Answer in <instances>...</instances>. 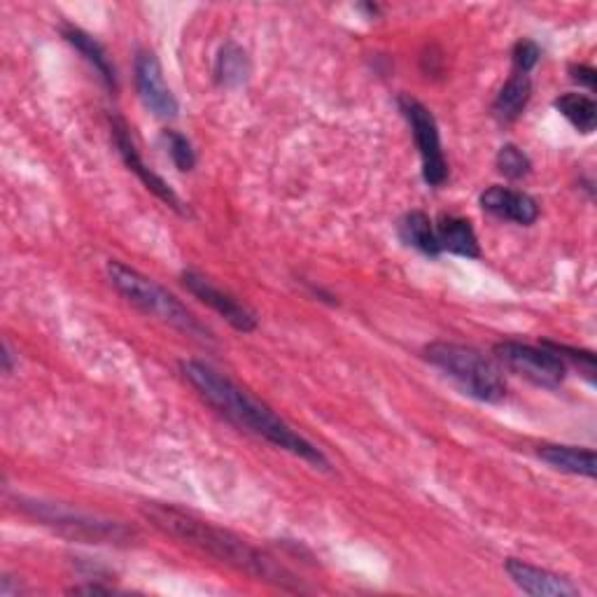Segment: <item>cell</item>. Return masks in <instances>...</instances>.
Wrapping results in <instances>:
<instances>
[{
    "mask_svg": "<svg viewBox=\"0 0 597 597\" xmlns=\"http://www.w3.org/2000/svg\"><path fill=\"white\" fill-rule=\"evenodd\" d=\"M182 377L192 383V387L199 395L206 399L215 411L227 418L238 430H246L254 437H260L273 446L292 453L306 463H311L320 469H327L330 463L325 453L309 439H303L299 432H295L289 425L271 411L268 406L250 397L243 387H238L225 373H219L206 362L199 360H187L180 365Z\"/></svg>",
    "mask_w": 597,
    "mask_h": 597,
    "instance_id": "6da1fadb",
    "label": "cell"
},
{
    "mask_svg": "<svg viewBox=\"0 0 597 597\" xmlns=\"http://www.w3.org/2000/svg\"><path fill=\"white\" fill-rule=\"evenodd\" d=\"M145 516L170 537L182 539L184 544L194 546V549L227 562V565L241 570L254 578H260V582H268L285 590H301V586L297 584L299 578L292 572L285 570L271 556L254 549L252 544L229 530H222V527L199 521L192 514H184V511L176 506L159 502L145 504Z\"/></svg>",
    "mask_w": 597,
    "mask_h": 597,
    "instance_id": "7a4b0ae2",
    "label": "cell"
},
{
    "mask_svg": "<svg viewBox=\"0 0 597 597\" xmlns=\"http://www.w3.org/2000/svg\"><path fill=\"white\" fill-rule=\"evenodd\" d=\"M425 357L474 399L500 404L506 397L502 367L481 350L465 344H451V341H434L425 348Z\"/></svg>",
    "mask_w": 597,
    "mask_h": 597,
    "instance_id": "3957f363",
    "label": "cell"
},
{
    "mask_svg": "<svg viewBox=\"0 0 597 597\" xmlns=\"http://www.w3.org/2000/svg\"><path fill=\"white\" fill-rule=\"evenodd\" d=\"M108 278L117 292L122 295L127 301H131L135 309H141L145 315L157 318V320L166 322V325L176 327L190 336L211 338L208 330L203 327L190 311H187V306H182L159 283L143 276L141 271H135L122 262L112 260L108 264Z\"/></svg>",
    "mask_w": 597,
    "mask_h": 597,
    "instance_id": "277c9868",
    "label": "cell"
},
{
    "mask_svg": "<svg viewBox=\"0 0 597 597\" xmlns=\"http://www.w3.org/2000/svg\"><path fill=\"white\" fill-rule=\"evenodd\" d=\"M28 516H33L36 521L55 527V530L75 537V539H84V541H94V544H124L133 537V530H129L127 525L115 523V521H104L96 518L89 514H82V511H73V509H63L59 504H47V502H38V500H22L20 504Z\"/></svg>",
    "mask_w": 597,
    "mask_h": 597,
    "instance_id": "5b68a950",
    "label": "cell"
},
{
    "mask_svg": "<svg viewBox=\"0 0 597 597\" xmlns=\"http://www.w3.org/2000/svg\"><path fill=\"white\" fill-rule=\"evenodd\" d=\"M494 362L516 377L530 381L537 387L556 390L568 379V365L560 357L541 346L521 344V341H502L494 344Z\"/></svg>",
    "mask_w": 597,
    "mask_h": 597,
    "instance_id": "8992f818",
    "label": "cell"
},
{
    "mask_svg": "<svg viewBox=\"0 0 597 597\" xmlns=\"http://www.w3.org/2000/svg\"><path fill=\"white\" fill-rule=\"evenodd\" d=\"M397 104L408 127H411L416 147L420 152L425 182L430 187H441L449 180V162L443 157L441 133L432 110L411 96H399Z\"/></svg>",
    "mask_w": 597,
    "mask_h": 597,
    "instance_id": "52a82bcc",
    "label": "cell"
},
{
    "mask_svg": "<svg viewBox=\"0 0 597 597\" xmlns=\"http://www.w3.org/2000/svg\"><path fill=\"white\" fill-rule=\"evenodd\" d=\"M133 80L135 89L143 100V106L159 119H174L178 117V98L170 92V87L164 80V71L159 59L152 52H139L133 63Z\"/></svg>",
    "mask_w": 597,
    "mask_h": 597,
    "instance_id": "ba28073f",
    "label": "cell"
},
{
    "mask_svg": "<svg viewBox=\"0 0 597 597\" xmlns=\"http://www.w3.org/2000/svg\"><path fill=\"white\" fill-rule=\"evenodd\" d=\"M180 278L187 292L194 295L206 306H211V309L225 318L234 330L243 334L258 330V318H254V313L248 309V306L238 301L236 297H231L229 292H225V289L213 285V280H208L206 276H201V273L196 271H182Z\"/></svg>",
    "mask_w": 597,
    "mask_h": 597,
    "instance_id": "9c48e42d",
    "label": "cell"
},
{
    "mask_svg": "<svg viewBox=\"0 0 597 597\" xmlns=\"http://www.w3.org/2000/svg\"><path fill=\"white\" fill-rule=\"evenodd\" d=\"M112 139H115V145L119 150V155H122L124 164L129 166V170H133L135 176H139V180L147 187V190L155 194L159 201H164L168 208H174L176 213L180 215H187V208H184V203L182 199L176 194L174 187H170L162 176H157L155 170H152L143 157H141V152L139 147H135L133 139H131V131L127 127L124 119H119L115 117L112 119Z\"/></svg>",
    "mask_w": 597,
    "mask_h": 597,
    "instance_id": "30bf717a",
    "label": "cell"
},
{
    "mask_svg": "<svg viewBox=\"0 0 597 597\" xmlns=\"http://www.w3.org/2000/svg\"><path fill=\"white\" fill-rule=\"evenodd\" d=\"M504 570H506L511 582H514L527 595H537V597H576V595H582V590H578L570 582V578L560 576L551 570L530 565V562L518 560V558H509Z\"/></svg>",
    "mask_w": 597,
    "mask_h": 597,
    "instance_id": "8fae6325",
    "label": "cell"
},
{
    "mask_svg": "<svg viewBox=\"0 0 597 597\" xmlns=\"http://www.w3.org/2000/svg\"><path fill=\"white\" fill-rule=\"evenodd\" d=\"M481 208L494 217L514 222L521 227H530L539 219V203L535 196L521 190H511V187L492 184L479 199Z\"/></svg>",
    "mask_w": 597,
    "mask_h": 597,
    "instance_id": "7c38bea8",
    "label": "cell"
},
{
    "mask_svg": "<svg viewBox=\"0 0 597 597\" xmlns=\"http://www.w3.org/2000/svg\"><path fill=\"white\" fill-rule=\"evenodd\" d=\"M434 227H437L441 252H453V254H459V258H469V260L481 258L479 238H476V231L469 219L455 217V215H441Z\"/></svg>",
    "mask_w": 597,
    "mask_h": 597,
    "instance_id": "4fadbf2b",
    "label": "cell"
},
{
    "mask_svg": "<svg viewBox=\"0 0 597 597\" xmlns=\"http://www.w3.org/2000/svg\"><path fill=\"white\" fill-rule=\"evenodd\" d=\"M537 455L546 465L562 474L572 476H586V479H595L597 474V457L593 449H578V446H560V443H544L539 446Z\"/></svg>",
    "mask_w": 597,
    "mask_h": 597,
    "instance_id": "5bb4252c",
    "label": "cell"
},
{
    "mask_svg": "<svg viewBox=\"0 0 597 597\" xmlns=\"http://www.w3.org/2000/svg\"><path fill=\"white\" fill-rule=\"evenodd\" d=\"M61 33H63L65 43L73 45L77 52L84 57V61L92 63V68L98 73V77L104 80L106 87L110 92H115L117 89V71H115V65H112V61L106 52V47L100 45L94 36H89L87 31H82V28L71 26V24H65L61 28Z\"/></svg>",
    "mask_w": 597,
    "mask_h": 597,
    "instance_id": "9a60e30c",
    "label": "cell"
},
{
    "mask_svg": "<svg viewBox=\"0 0 597 597\" xmlns=\"http://www.w3.org/2000/svg\"><path fill=\"white\" fill-rule=\"evenodd\" d=\"M533 98V80L530 75L514 73L500 89L498 98L492 104V112L498 115L502 122H516V119L525 112L527 104Z\"/></svg>",
    "mask_w": 597,
    "mask_h": 597,
    "instance_id": "2e32d148",
    "label": "cell"
},
{
    "mask_svg": "<svg viewBox=\"0 0 597 597\" xmlns=\"http://www.w3.org/2000/svg\"><path fill=\"white\" fill-rule=\"evenodd\" d=\"M399 238L408 248L428 254V258H439L441 254L434 222L422 211H411L399 219Z\"/></svg>",
    "mask_w": 597,
    "mask_h": 597,
    "instance_id": "e0dca14e",
    "label": "cell"
},
{
    "mask_svg": "<svg viewBox=\"0 0 597 597\" xmlns=\"http://www.w3.org/2000/svg\"><path fill=\"white\" fill-rule=\"evenodd\" d=\"M250 77V59L246 55L243 47H238L236 43H227L219 49L217 61H215V80L219 87H241Z\"/></svg>",
    "mask_w": 597,
    "mask_h": 597,
    "instance_id": "ac0fdd59",
    "label": "cell"
},
{
    "mask_svg": "<svg viewBox=\"0 0 597 597\" xmlns=\"http://www.w3.org/2000/svg\"><path fill=\"white\" fill-rule=\"evenodd\" d=\"M556 110L565 117L578 133H584V135H590L597 127V104L586 94L568 92V94L558 96Z\"/></svg>",
    "mask_w": 597,
    "mask_h": 597,
    "instance_id": "d6986e66",
    "label": "cell"
},
{
    "mask_svg": "<svg viewBox=\"0 0 597 597\" xmlns=\"http://www.w3.org/2000/svg\"><path fill=\"white\" fill-rule=\"evenodd\" d=\"M494 166H498V170L506 180H523L530 176L533 170L530 157H527L518 145H511V143L500 147L498 157H494Z\"/></svg>",
    "mask_w": 597,
    "mask_h": 597,
    "instance_id": "ffe728a7",
    "label": "cell"
},
{
    "mask_svg": "<svg viewBox=\"0 0 597 597\" xmlns=\"http://www.w3.org/2000/svg\"><path fill=\"white\" fill-rule=\"evenodd\" d=\"M544 346L553 350L562 362H570L578 369V373L588 381V383H595V355L590 350H578V348H572V346H565V344H556V341H544Z\"/></svg>",
    "mask_w": 597,
    "mask_h": 597,
    "instance_id": "44dd1931",
    "label": "cell"
},
{
    "mask_svg": "<svg viewBox=\"0 0 597 597\" xmlns=\"http://www.w3.org/2000/svg\"><path fill=\"white\" fill-rule=\"evenodd\" d=\"M164 141L168 145L170 162H174L176 168L182 170V174H190V170L196 166V152H194L190 139L178 131H166Z\"/></svg>",
    "mask_w": 597,
    "mask_h": 597,
    "instance_id": "7402d4cb",
    "label": "cell"
},
{
    "mask_svg": "<svg viewBox=\"0 0 597 597\" xmlns=\"http://www.w3.org/2000/svg\"><path fill=\"white\" fill-rule=\"evenodd\" d=\"M511 59H514V65H516V73H523L527 75L533 71V68L539 63L541 59V49L535 40L530 38H523L514 45V52H511Z\"/></svg>",
    "mask_w": 597,
    "mask_h": 597,
    "instance_id": "603a6c76",
    "label": "cell"
},
{
    "mask_svg": "<svg viewBox=\"0 0 597 597\" xmlns=\"http://www.w3.org/2000/svg\"><path fill=\"white\" fill-rule=\"evenodd\" d=\"M572 80L582 84V87H586L588 92H595V84H597V73L595 68L586 65V63H578V65H572Z\"/></svg>",
    "mask_w": 597,
    "mask_h": 597,
    "instance_id": "cb8c5ba5",
    "label": "cell"
},
{
    "mask_svg": "<svg viewBox=\"0 0 597 597\" xmlns=\"http://www.w3.org/2000/svg\"><path fill=\"white\" fill-rule=\"evenodd\" d=\"M68 593H75V595H110L115 593V588L110 586H98V584H87V586H73Z\"/></svg>",
    "mask_w": 597,
    "mask_h": 597,
    "instance_id": "d4e9b609",
    "label": "cell"
}]
</instances>
